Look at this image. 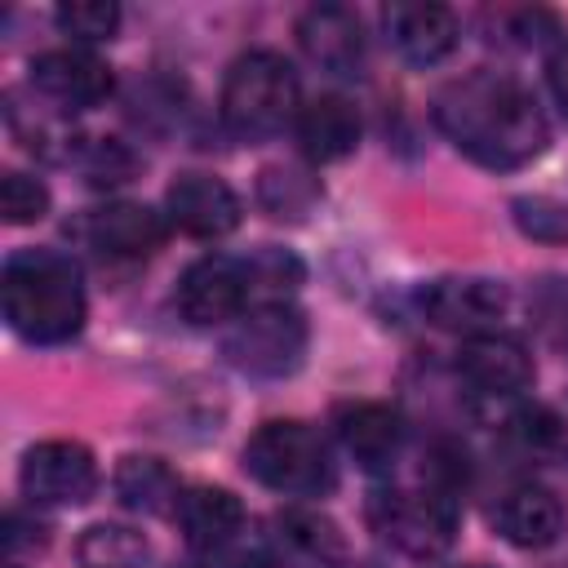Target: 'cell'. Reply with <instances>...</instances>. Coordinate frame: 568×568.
Masks as SVG:
<instances>
[{
	"mask_svg": "<svg viewBox=\"0 0 568 568\" xmlns=\"http://www.w3.org/2000/svg\"><path fill=\"white\" fill-rule=\"evenodd\" d=\"M435 129L479 169L510 173L532 164L550 142V120L532 89L506 71L479 67L430 98Z\"/></svg>",
	"mask_w": 568,
	"mask_h": 568,
	"instance_id": "cell-1",
	"label": "cell"
},
{
	"mask_svg": "<svg viewBox=\"0 0 568 568\" xmlns=\"http://www.w3.org/2000/svg\"><path fill=\"white\" fill-rule=\"evenodd\" d=\"M0 306L9 328L31 346H62L84 328V275L71 253L18 248L0 271Z\"/></svg>",
	"mask_w": 568,
	"mask_h": 568,
	"instance_id": "cell-2",
	"label": "cell"
},
{
	"mask_svg": "<svg viewBox=\"0 0 568 568\" xmlns=\"http://www.w3.org/2000/svg\"><path fill=\"white\" fill-rule=\"evenodd\" d=\"M222 124L240 142L275 138L280 129L297 124L302 111V84L284 53L275 49H248L226 67L222 80Z\"/></svg>",
	"mask_w": 568,
	"mask_h": 568,
	"instance_id": "cell-3",
	"label": "cell"
},
{
	"mask_svg": "<svg viewBox=\"0 0 568 568\" xmlns=\"http://www.w3.org/2000/svg\"><path fill=\"white\" fill-rule=\"evenodd\" d=\"M240 462L248 479H257L262 488L280 497H324L337 484V466H333L324 435L297 417L262 422L248 435Z\"/></svg>",
	"mask_w": 568,
	"mask_h": 568,
	"instance_id": "cell-4",
	"label": "cell"
},
{
	"mask_svg": "<svg viewBox=\"0 0 568 568\" xmlns=\"http://www.w3.org/2000/svg\"><path fill=\"white\" fill-rule=\"evenodd\" d=\"M311 346V324L293 302H262L244 311L226 337H222V359L257 382H280L293 377L306 359Z\"/></svg>",
	"mask_w": 568,
	"mask_h": 568,
	"instance_id": "cell-5",
	"label": "cell"
},
{
	"mask_svg": "<svg viewBox=\"0 0 568 568\" xmlns=\"http://www.w3.org/2000/svg\"><path fill=\"white\" fill-rule=\"evenodd\" d=\"M373 532L408 559H439L457 541V497L439 488H386L368 501Z\"/></svg>",
	"mask_w": 568,
	"mask_h": 568,
	"instance_id": "cell-6",
	"label": "cell"
},
{
	"mask_svg": "<svg viewBox=\"0 0 568 568\" xmlns=\"http://www.w3.org/2000/svg\"><path fill=\"white\" fill-rule=\"evenodd\" d=\"M417 311L435 328L484 337V333H501V320L510 311V288L488 275H439L417 288Z\"/></svg>",
	"mask_w": 568,
	"mask_h": 568,
	"instance_id": "cell-7",
	"label": "cell"
},
{
	"mask_svg": "<svg viewBox=\"0 0 568 568\" xmlns=\"http://www.w3.org/2000/svg\"><path fill=\"white\" fill-rule=\"evenodd\" d=\"M18 488L31 506H84L98 488V462L80 439H44L27 448Z\"/></svg>",
	"mask_w": 568,
	"mask_h": 568,
	"instance_id": "cell-8",
	"label": "cell"
},
{
	"mask_svg": "<svg viewBox=\"0 0 568 568\" xmlns=\"http://www.w3.org/2000/svg\"><path fill=\"white\" fill-rule=\"evenodd\" d=\"M71 235L102 262H142L151 257L164 235H169V217L146 209V204H133V200H115V204H102V209H89L71 222Z\"/></svg>",
	"mask_w": 568,
	"mask_h": 568,
	"instance_id": "cell-9",
	"label": "cell"
},
{
	"mask_svg": "<svg viewBox=\"0 0 568 568\" xmlns=\"http://www.w3.org/2000/svg\"><path fill=\"white\" fill-rule=\"evenodd\" d=\"M248 297H253V280H248L244 257L209 253V257L191 262L182 271V280H178V311L195 328H213V324L240 320Z\"/></svg>",
	"mask_w": 568,
	"mask_h": 568,
	"instance_id": "cell-10",
	"label": "cell"
},
{
	"mask_svg": "<svg viewBox=\"0 0 568 568\" xmlns=\"http://www.w3.org/2000/svg\"><path fill=\"white\" fill-rule=\"evenodd\" d=\"M31 93L53 111V115H71V111H89L102 106L115 89V75L106 62H98L84 49H49L31 58Z\"/></svg>",
	"mask_w": 568,
	"mask_h": 568,
	"instance_id": "cell-11",
	"label": "cell"
},
{
	"mask_svg": "<svg viewBox=\"0 0 568 568\" xmlns=\"http://www.w3.org/2000/svg\"><path fill=\"white\" fill-rule=\"evenodd\" d=\"M293 31H297L302 53L320 71L342 75V80H359L364 75L368 36H364V22H359L355 9H346V4H311V9H302Z\"/></svg>",
	"mask_w": 568,
	"mask_h": 568,
	"instance_id": "cell-12",
	"label": "cell"
},
{
	"mask_svg": "<svg viewBox=\"0 0 568 568\" xmlns=\"http://www.w3.org/2000/svg\"><path fill=\"white\" fill-rule=\"evenodd\" d=\"M164 217L191 240H222L240 226V195L213 173H178L164 191Z\"/></svg>",
	"mask_w": 568,
	"mask_h": 568,
	"instance_id": "cell-13",
	"label": "cell"
},
{
	"mask_svg": "<svg viewBox=\"0 0 568 568\" xmlns=\"http://www.w3.org/2000/svg\"><path fill=\"white\" fill-rule=\"evenodd\" d=\"M457 373L462 382L484 395V399H515L532 386L537 368L532 355L519 337L510 333H484V337H466L462 355H457Z\"/></svg>",
	"mask_w": 568,
	"mask_h": 568,
	"instance_id": "cell-14",
	"label": "cell"
},
{
	"mask_svg": "<svg viewBox=\"0 0 568 568\" xmlns=\"http://www.w3.org/2000/svg\"><path fill=\"white\" fill-rule=\"evenodd\" d=\"M333 435H337L342 453L368 475H386L404 453V417L377 399L342 404L333 413Z\"/></svg>",
	"mask_w": 568,
	"mask_h": 568,
	"instance_id": "cell-15",
	"label": "cell"
},
{
	"mask_svg": "<svg viewBox=\"0 0 568 568\" xmlns=\"http://www.w3.org/2000/svg\"><path fill=\"white\" fill-rule=\"evenodd\" d=\"M382 27L395 53L413 67H439L462 40L457 13L444 4H386Z\"/></svg>",
	"mask_w": 568,
	"mask_h": 568,
	"instance_id": "cell-16",
	"label": "cell"
},
{
	"mask_svg": "<svg viewBox=\"0 0 568 568\" xmlns=\"http://www.w3.org/2000/svg\"><path fill=\"white\" fill-rule=\"evenodd\" d=\"M173 519H178L186 546L200 550V555H217V550H226L244 532V506H240V497L231 488H217V484L182 488Z\"/></svg>",
	"mask_w": 568,
	"mask_h": 568,
	"instance_id": "cell-17",
	"label": "cell"
},
{
	"mask_svg": "<svg viewBox=\"0 0 568 568\" xmlns=\"http://www.w3.org/2000/svg\"><path fill=\"white\" fill-rule=\"evenodd\" d=\"M293 133H297V146H302V155L311 164H337L359 146L364 124H359V111H355L351 98L320 93L297 111Z\"/></svg>",
	"mask_w": 568,
	"mask_h": 568,
	"instance_id": "cell-18",
	"label": "cell"
},
{
	"mask_svg": "<svg viewBox=\"0 0 568 568\" xmlns=\"http://www.w3.org/2000/svg\"><path fill=\"white\" fill-rule=\"evenodd\" d=\"M493 528L501 532V541H510L515 550H550L564 532V506L550 488L541 484H519L510 488L497 510H493Z\"/></svg>",
	"mask_w": 568,
	"mask_h": 568,
	"instance_id": "cell-19",
	"label": "cell"
},
{
	"mask_svg": "<svg viewBox=\"0 0 568 568\" xmlns=\"http://www.w3.org/2000/svg\"><path fill=\"white\" fill-rule=\"evenodd\" d=\"M115 497L124 510H138V515H173L178 510V475L160 462V457H142V453H129L120 457L115 466Z\"/></svg>",
	"mask_w": 568,
	"mask_h": 568,
	"instance_id": "cell-20",
	"label": "cell"
},
{
	"mask_svg": "<svg viewBox=\"0 0 568 568\" xmlns=\"http://www.w3.org/2000/svg\"><path fill=\"white\" fill-rule=\"evenodd\" d=\"M324 200L320 178L306 164H266L257 173V204L275 222H306Z\"/></svg>",
	"mask_w": 568,
	"mask_h": 568,
	"instance_id": "cell-21",
	"label": "cell"
},
{
	"mask_svg": "<svg viewBox=\"0 0 568 568\" xmlns=\"http://www.w3.org/2000/svg\"><path fill=\"white\" fill-rule=\"evenodd\" d=\"M80 568H146L151 541L124 524H89L75 541Z\"/></svg>",
	"mask_w": 568,
	"mask_h": 568,
	"instance_id": "cell-22",
	"label": "cell"
},
{
	"mask_svg": "<svg viewBox=\"0 0 568 568\" xmlns=\"http://www.w3.org/2000/svg\"><path fill=\"white\" fill-rule=\"evenodd\" d=\"M67 164H75L89 186H124L142 169L138 151L129 142H120V138H75Z\"/></svg>",
	"mask_w": 568,
	"mask_h": 568,
	"instance_id": "cell-23",
	"label": "cell"
},
{
	"mask_svg": "<svg viewBox=\"0 0 568 568\" xmlns=\"http://www.w3.org/2000/svg\"><path fill=\"white\" fill-rule=\"evenodd\" d=\"M129 115L146 133H173L186 120V89L164 75H146L129 89Z\"/></svg>",
	"mask_w": 568,
	"mask_h": 568,
	"instance_id": "cell-24",
	"label": "cell"
},
{
	"mask_svg": "<svg viewBox=\"0 0 568 568\" xmlns=\"http://www.w3.org/2000/svg\"><path fill=\"white\" fill-rule=\"evenodd\" d=\"M53 22L62 36L80 40V44H102V40H115L120 31V4L111 0H67L53 9Z\"/></svg>",
	"mask_w": 568,
	"mask_h": 568,
	"instance_id": "cell-25",
	"label": "cell"
},
{
	"mask_svg": "<svg viewBox=\"0 0 568 568\" xmlns=\"http://www.w3.org/2000/svg\"><path fill=\"white\" fill-rule=\"evenodd\" d=\"M510 217L537 244H568V204L555 195H519L510 200Z\"/></svg>",
	"mask_w": 568,
	"mask_h": 568,
	"instance_id": "cell-26",
	"label": "cell"
},
{
	"mask_svg": "<svg viewBox=\"0 0 568 568\" xmlns=\"http://www.w3.org/2000/svg\"><path fill=\"white\" fill-rule=\"evenodd\" d=\"M244 266H248L253 293H271V302H284V293H293L306 275V266L280 244H262L253 257H244Z\"/></svg>",
	"mask_w": 568,
	"mask_h": 568,
	"instance_id": "cell-27",
	"label": "cell"
},
{
	"mask_svg": "<svg viewBox=\"0 0 568 568\" xmlns=\"http://www.w3.org/2000/svg\"><path fill=\"white\" fill-rule=\"evenodd\" d=\"M0 213H4L9 226L40 222L49 213V186L40 178H31V173H18V169L4 173V182H0Z\"/></svg>",
	"mask_w": 568,
	"mask_h": 568,
	"instance_id": "cell-28",
	"label": "cell"
},
{
	"mask_svg": "<svg viewBox=\"0 0 568 568\" xmlns=\"http://www.w3.org/2000/svg\"><path fill=\"white\" fill-rule=\"evenodd\" d=\"M506 430H510L524 448H532V453H546V448H555V444L564 439V422H559L546 404H519V408L506 417Z\"/></svg>",
	"mask_w": 568,
	"mask_h": 568,
	"instance_id": "cell-29",
	"label": "cell"
},
{
	"mask_svg": "<svg viewBox=\"0 0 568 568\" xmlns=\"http://www.w3.org/2000/svg\"><path fill=\"white\" fill-rule=\"evenodd\" d=\"M501 27H506L510 44H519V49H541V44L564 40L559 18L550 9H510V13H501Z\"/></svg>",
	"mask_w": 568,
	"mask_h": 568,
	"instance_id": "cell-30",
	"label": "cell"
},
{
	"mask_svg": "<svg viewBox=\"0 0 568 568\" xmlns=\"http://www.w3.org/2000/svg\"><path fill=\"white\" fill-rule=\"evenodd\" d=\"M44 541H49V528H44L40 519H27L22 510H9L4 546H9V555H13V559H18V555H27V550H44Z\"/></svg>",
	"mask_w": 568,
	"mask_h": 568,
	"instance_id": "cell-31",
	"label": "cell"
},
{
	"mask_svg": "<svg viewBox=\"0 0 568 568\" xmlns=\"http://www.w3.org/2000/svg\"><path fill=\"white\" fill-rule=\"evenodd\" d=\"M546 84H550V98H555V106L564 111V120H568V36L550 49V58H546Z\"/></svg>",
	"mask_w": 568,
	"mask_h": 568,
	"instance_id": "cell-32",
	"label": "cell"
},
{
	"mask_svg": "<svg viewBox=\"0 0 568 568\" xmlns=\"http://www.w3.org/2000/svg\"><path fill=\"white\" fill-rule=\"evenodd\" d=\"M240 568H297L284 550H275V546H262V550H253V555H244L240 559Z\"/></svg>",
	"mask_w": 568,
	"mask_h": 568,
	"instance_id": "cell-33",
	"label": "cell"
},
{
	"mask_svg": "<svg viewBox=\"0 0 568 568\" xmlns=\"http://www.w3.org/2000/svg\"><path fill=\"white\" fill-rule=\"evenodd\" d=\"M462 568H488V564H462Z\"/></svg>",
	"mask_w": 568,
	"mask_h": 568,
	"instance_id": "cell-34",
	"label": "cell"
}]
</instances>
